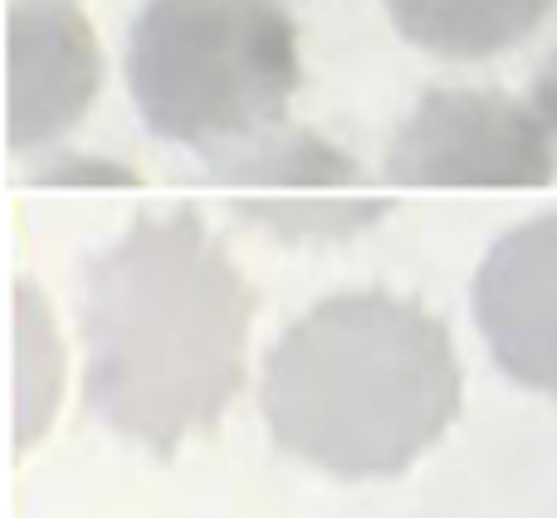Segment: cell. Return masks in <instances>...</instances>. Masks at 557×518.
<instances>
[{
    "label": "cell",
    "instance_id": "6da1fadb",
    "mask_svg": "<svg viewBox=\"0 0 557 518\" xmlns=\"http://www.w3.org/2000/svg\"><path fill=\"white\" fill-rule=\"evenodd\" d=\"M255 288L191 211L143 215L84 274V392L108 431L176 455L245 382Z\"/></svg>",
    "mask_w": 557,
    "mask_h": 518
},
{
    "label": "cell",
    "instance_id": "7a4b0ae2",
    "mask_svg": "<svg viewBox=\"0 0 557 518\" xmlns=\"http://www.w3.org/2000/svg\"><path fill=\"white\" fill-rule=\"evenodd\" d=\"M260 406L278 451L313 470L401 474L460 411V362L416 298L337 294L274 343Z\"/></svg>",
    "mask_w": 557,
    "mask_h": 518
},
{
    "label": "cell",
    "instance_id": "3957f363",
    "mask_svg": "<svg viewBox=\"0 0 557 518\" xmlns=\"http://www.w3.org/2000/svg\"><path fill=\"white\" fill-rule=\"evenodd\" d=\"M304 64L284 0H147L127 84L147 133L215 152L284 123Z\"/></svg>",
    "mask_w": 557,
    "mask_h": 518
},
{
    "label": "cell",
    "instance_id": "277c9868",
    "mask_svg": "<svg viewBox=\"0 0 557 518\" xmlns=\"http://www.w3.org/2000/svg\"><path fill=\"white\" fill-rule=\"evenodd\" d=\"M553 127L490 88H435L416 103L386 152L396 186H548Z\"/></svg>",
    "mask_w": 557,
    "mask_h": 518
},
{
    "label": "cell",
    "instance_id": "5b68a950",
    "mask_svg": "<svg viewBox=\"0 0 557 518\" xmlns=\"http://www.w3.org/2000/svg\"><path fill=\"white\" fill-rule=\"evenodd\" d=\"M211 176L235 192V211L274 240H347L386 215V201L362 196V172L333 143L274 123L255 137L206 152Z\"/></svg>",
    "mask_w": 557,
    "mask_h": 518
},
{
    "label": "cell",
    "instance_id": "8992f818",
    "mask_svg": "<svg viewBox=\"0 0 557 518\" xmlns=\"http://www.w3.org/2000/svg\"><path fill=\"white\" fill-rule=\"evenodd\" d=\"M474 318L513 382L557 396V215L519 225L484 255Z\"/></svg>",
    "mask_w": 557,
    "mask_h": 518
},
{
    "label": "cell",
    "instance_id": "52a82bcc",
    "mask_svg": "<svg viewBox=\"0 0 557 518\" xmlns=\"http://www.w3.org/2000/svg\"><path fill=\"white\" fill-rule=\"evenodd\" d=\"M103 78L98 39L69 0L10 5V147L54 143L88 113Z\"/></svg>",
    "mask_w": 557,
    "mask_h": 518
},
{
    "label": "cell",
    "instance_id": "ba28073f",
    "mask_svg": "<svg viewBox=\"0 0 557 518\" xmlns=\"http://www.w3.org/2000/svg\"><path fill=\"white\" fill-rule=\"evenodd\" d=\"M396 29L441 59H490L529 39L553 0H386Z\"/></svg>",
    "mask_w": 557,
    "mask_h": 518
},
{
    "label": "cell",
    "instance_id": "9c48e42d",
    "mask_svg": "<svg viewBox=\"0 0 557 518\" xmlns=\"http://www.w3.org/2000/svg\"><path fill=\"white\" fill-rule=\"evenodd\" d=\"M533 108H539V118L557 133V54L539 69V78H533Z\"/></svg>",
    "mask_w": 557,
    "mask_h": 518
}]
</instances>
